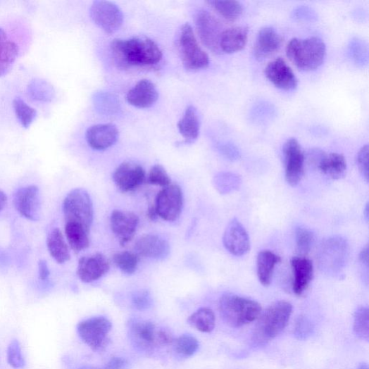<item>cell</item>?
Instances as JSON below:
<instances>
[{
  "mask_svg": "<svg viewBox=\"0 0 369 369\" xmlns=\"http://www.w3.org/2000/svg\"><path fill=\"white\" fill-rule=\"evenodd\" d=\"M312 330L311 323L304 318H301L296 324V334L299 336V338L306 337L311 334Z\"/></svg>",
  "mask_w": 369,
  "mask_h": 369,
  "instance_id": "obj_47",
  "label": "cell"
},
{
  "mask_svg": "<svg viewBox=\"0 0 369 369\" xmlns=\"http://www.w3.org/2000/svg\"><path fill=\"white\" fill-rule=\"evenodd\" d=\"M349 249L347 242L339 237L325 240L318 254L320 268L325 271L334 273L341 271L346 265Z\"/></svg>",
  "mask_w": 369,
  "mask_h": 369,
  "instance_id": "obj_7",
  "label": "cell"
},
{
  "mask_svg": "<svg viewBox=\"0 0 369 369\" xmlns=\"http://www.w3.org/2000/svg\"><path fill=\"white\" fill-rule=\"evenodd\" d=\"M179 46L184 68L196 71L208 67L210 63L208 55L199 46L189 23L183 25L180 29Z\"/></svg>",
  "mask_w": 369,
  "mask_h": 369,
  "instance_id": "obj_6",
  "label": "cell"
},
{
  "mask_svg": "<svg viewBox=\"0 0 369 369\" xmlns=\"http://www.w3.org/2000/svg\"><path fill=\"white\" fill-rule=\"evenodd\" d=\"M80 369H101V368H99L97 367H94V366H84Z\"/></svg>",
  "mask_w": 369,
  "mask_h": 369,
  "instance_id": "obj_56",
  "label": "cell"
},
{
  "mask_svg": "<svg viewBox=\"0 0 369 369\" xmlns=\"http://www.w3.org/2000/svg\"><path fill=\"white\" fill-rule=\"evenodd\" d=\"M175 351L186 357L194 355L199 348L196 338L191 334H182L173 342Z\"/></svg>",
  "mask_w": 369,
  "mask_h": 369,
  "instance_id": "obj_37",
  "label": "cell"
},
{
  "mask_svg": "<svg viewBox=\"0 0 369 369\" xmlns=\"http://www.w3.org/2000/svg\"><path fill=\"white\" fill-rule=\"evenodd\" d=\"M111 328L112 324L107 318L95 317L80 322L77 332L82 341L96 351L104 346Z\"/></svg>",
  "mask_w": 369,
  "mask_h": 369,
  "instance_id": "obj_9",
  "label": "cell"
},
{
  "mask_svg": "<svg viewBox=\"0 0 369 369\" xmlns=\"http://www.w3.org/2000/svg\"><path fill=\"white\" fill-rule=\"evenodd\" d=\"M291 265L294 275L293 292L296 295L301 296L313 280L314 265L310 259L305 257H294Z\"/></svg>",
  "mask_w": 369,
  "mask_h": 369,
  "instance_id": "obj_23",
  "label": "cell"
},
{
  "mask_svg": "<svg viewBox=\"0 0 369 369\" xmlns=\"http://www.w3.org/2000/svg\"><path fill=\"white\" fill-rule=\"evenodd\" d=\"M90 17L107 34H113L124 22V15L120 9L109 1H96L91 6Z\"/></svg>",
  "mask_w": 369,
  "mask_h": 369,
  "instance_id": "obj_12",
  "label": "cell"
},
{
  "mask_svg": "<svg viewBox=\"0 0 369 369\" xmlns=\"http://www.w3.org/2000/svg\"><path fill=\"white\" fill-rule=\"evenodd\" d=\"M139 223V217L133 212L114 210L111 213V228L121 246H125L134 238Z\"/></svg>",
  "mask_w": 369,
  "mask_h": 369,
  "instance_id": "obj_16",
  "label": "cell"
},
{
  "mask_svg": "<svg viewBox=\"0 0 369 369\" xmlns=\"http://www.w3.org/2000/svg\"><path fill=\"white\" fill-rule=\"evenodd\" d=\"M292 18L299 20L316 21L318 19L317 12L308 6H301L296 8L292 12Z\"/></svg>",
  "mask_w": 369,
  "mask_h": 369,
  "instance_id": "obj_44",
  "label": "cell"
},
{
  "mask_svg": "<svg viewBox=\"0 0 369 369\" xmlns=\"http://www.w3.org/2000/svg\"><path fill=\"white\" fill-rule=\"evenodd\" d=\"M8 204V196L2 190H0V211H2Z\"/></svg>",
  "mask_w": 369,
  "mask_h": 369,
  "instance_id": "obj_53",
  "label": "cell"
},
{
  "mask_svg": "<svg viewBox=\"0 0 369 369\" xmlns=\"http://www.w3.org/2000/svg\"><path fill=\"white\" fill-rule=\"evenodd\" d=\"M119 132L111 124L97 125L90 127L86 132L88 145L96 150H105L115 144Z\"/></svg>",
  "mask_w": 369,
  "mask_h": 369,
  "instance_id": "obj_21",
  "label": "cell"
},
{
  "mask_svg": "<svg viewBox=\"0 0 369 369\" xmlns=\"http://www.w3.org/2000/svg\"><path fill=\"white\" fill-rule=\"evenodd\" d=\"M175 339L173 334L168 330L161 329L158 331V346H167L173 344Z\"/></svg>",
  "mask_w": 369,
  "mask_h": 369,
  "instance_id": "obj_50",
  "label": "cell"
},
{
  "mask_svg": "<svg viewBox=\"0 0 369 369\" xmlns=\"http://www.w3.org/2000/svg\"><path fill=\"white\" fill-rule=\"evenodd\" d=\"M356 164L360 173L368 182V146H363L358 152Z\"/></svg>",
  "mask_w": 369,
  "mask_h": 369,
  "instance_id": "obj_45",
  "label": "cell"
},
{
  "mask_svg": "<svg viewBox=\"0 0 369 369\" xmlns=\"http://www.w3.org/2000/svg\"><path fill=\"white\" fill-rule=\"evenodd\" d=\"M296 249L302 256L309 254L315 243V234L310 229L298 227L295 234Z\"/></svg>",
  "mask_w": 369,
  "mask_h": 369,
  "instance_id": "obj_39",
  "label": "cell"
},
{
  "mask_svg": "<svg viewBox=\"0 0 369 369\" xmlns=\"http://www.w3.org/2000/svg\"><path fill=\"white\" fill-rule=\"evenodd\" d=\"M188 323L197 330L209 333L215 327L216 318H215V315L211 309L203 307L189 318Z\"/></svg>",
  "mask_w": 369,
  "mask_h": 369,
  "instance_id": "obj_32",
  "label": "cell"
},
{
  "mask_svg": "<svg viewBox=\"0 0 369 369\" xmlns=\"http://www.w3.org/2000/svg\"><path fill=\"white\" fill-rule=\"evenodd\" d=\"M240 184L238 175L230 173H219L214 178L215 187L223 194H227L237 189Z\"/></svg>",
  "mask_w": 369,
  "mask_h": 369,
  "instance_id": "obj_41",
  "label": "cell"
},
{
  "mask_svg": "<svg viewBox=\"0 0 369 369\" xmlns=\"http://www.w3.org/2000/svg\"><path fill=\"white\" fill-rule=\"evenodd\" d=\"M111 49L118 63L125 67L156 65L163 58L158 45L145 37L114 39Z\"/></svg>",
  "mask_w": 369,
  "mask_h": 369,
  "instance_id": "obj_1",
  "label": "cell"
},
{
  "mask_svg": "<svg viewBox=\"0 0 369 369\" xmlns=\"http://www.w3.org/2000/svg\"><path fill=\"white\" fill-rule=\"evenodd\" d=\"M136 254L146 258L163 260L170 253L169 242L157 234H145L139 237L135 246Z\"/></svg>",
  "mask_w": 369,
  "mask_h": 369,
  "instance_id": "obj_18",
  "label": "cell"
},
{
  "mask_svg": "<svg viewBox=\"0 0 369 369\" xmlns=\"http://www.w3.org/2000/svg\"><path fill=\"white\" fill-rule=\"evenodd\" d=\"M110 270V263L101 254L80 259L77 274L84 283H91L102 278Z\"/></svg>",
  "mask_w": 369,
  "mask_h": 369,
  "instance_id": "obj_19",
  "label": "cell"
},
{
  "mask_svg": "<svg viewBox=\"0 0 369 369\" xmlns=\"http://www.w3.org/2000/svg\"><path fill=\"white\" fill-rule=\"evenodd\" d=\"M131 333L134 340L141 347L149 349L158 346V331L155 324L149 321L137 320L131 325Z\"/></svg>",
  "mask_w": 369,
  "mask_h": 369,
  "instance_id": "obj_24",
  "label": "cell"
},
{
  "mask_svg": "<svg viewBox=\"0 0 369 369\" xmlns=\"http://www.w3.org/2000/svg\"><path fill=\"white\" fill-rule=\"evenodd\" d=\"M127 364V361L125 358L113 357L106 363L104 369H125Z\"/></svg>",
  "mask_w": 369,
  "mask_h": 369,
  "instance_id": "obj_49",
  "label": "cell"
},
{
  "mask_svg": "<svg viewBox=\"0 0 369 369\" xmlns=\"http://www.w3.org/2000/svg\"><path fill=\"white\" fill-rule=\"evenodd\" d=\"M283 39L272 27H264L257 35L254 54L256 58L262 61L278 51L282 45Z\"/></svg>",
  "mask_w": 369,
  "mask_h": 369,
  "instance_id": "obj_20",
  "label": "cell"
},
{
  "mask_svg": "<svg viewBox=\"0 0 369 369\" xmlns=\"http://www.w3.org/2000/svg\"><path fill=\"white\" fill-rule=\"evenodd\" d=\"M285 177L287 183L294 187L301 180L304 173L305 156L299 142L291 138L283 147Z\"/></svg>",
  "mask_w": 369,
  "mask_h": 369,
  "instance_id": "obj_11",
  "label": "cell"
},
{
  "mask_svg": "<svg viewBox=\"0 0 369 369\" xmlns=\"http://www.w3.org/2000/svg\"><path fill=\"white\" fill-rule=\"evenodd\" d=\"M159 97L155 85L148 80H142L127 94L128 103L138 108H148L155 104Z\"/></svg>",
  "mask_w": 369,
  "mask_h": 369,
  "instance_id": "obj_22",
  "label": "cell"
},
{
  "mask_svg": "<svg viewBox=\"0 0 369 369\" xmlns=\"http://www.w3.org/2000/svg\"><path fill=\"white\" fill-rule=\"evenodd\" d=\"M211 7L229 21L238 19L243 13V6L238 1H208Z\"/></svg>",
  "mask_w": 369,
  "mask_h": 369,
  "instance_id": "obj_34",
  "label": "cell"
},
{
  "mask_svg": "<svg viewBox=\"0 0 369 369\" xmlns=\"http://www.w3.org/2000/svg\"><path fill=\"white\" fill-rule=\"evenodd\" d=\"M19 52L17 44L0 28V77L8 74L12 68Z\"/></svg>",
  "mask_w": 369,
  "mask_h": 369,
  "instance_id": "obj_27",
  "label": "cell"
},
{
  "mask_svg": "<svg viewBox=\"0 0 369 369\" xmlns=\"http://www.w3.org/2000/svg\"><path fill=\"white\" fill-rule=\"evenodd\" d=\"M358 369H368V366L366 363H362L361 365H359Z\"/></svg>",
  "mask_w": 369,
  "mask_h": 369,
  "instance_id": "obj_55",
  "label": "cell"
},
{
  "mask_svg": "<svg viewBox=\"0 0 369 369\" xmlns=\"http://www.w3.org/2000/svg\"><path fill=\"white\" fill-rule=\"evenodd\" d=\"M147 215L149 218L153 221L158 217L155 206L149 208Z\"/></svg>",
  "mask_w": 369,
  "mask_h": 369,
  "instance_id": "obj_54",
  "label": "cell"
},
{
  "mask_svg": "<svg viewBox=\"0 0 369 369\" xmlns=\"http://www.w3.org/2000/svg\"><path fill=\"white\" fill-rule=\"evenodd\" d=\"M265 70L267 79L275 87L285 91H292L297 87L298 80L294 73L281 57L270 61Z\"/></svg>",
  "mask_w": 369,
  "mask_h": 369,
  "instance_id": "obj_17",
  "label": "cell"
},
{
  "mask_svg": "<svg viewBox=\"0 0 369 369\" xmlns=\"http://www.w3.org/2000/svg\"><path fill=\"white\" fill-rule=\"evenodd\" d=\"M146 173L144 168L132 162L121 163L114 171L113 179L117 188L128 193L139 188L144 182Z\"/></svg>",
  "mask_w": 369,
  "mask_h": 369,
  "instance_id": "obj_14",
  "label": "cell"
},
{
  "mask_svg": "<svg viewBox=\"0 0 369 369\" xmlns=\"http://www.w3.org/2000/svg\"><path fill=\"white\" fill-rule=\"evenodd\" d=\"M365 218L368 220V204L365 206Z\"/></svg>",
  "mask_w": 369,
  "mask_h": 369,
  "instance_id": "obj_57",
  "label": "cell"
},
{
  "mask_svg": "<svg viewBox=\"0 0 369 369\" xmlns=\"http://www.w3.org/2000/svg\"><path fill=\"white\" fill-rule=\"evenodd\" d=\"M368 307L361 306L354 315V332L360 339L368 342L369 337Z\"/></svg>",
  "mask_w": 369,
  "mask_h": 369,
  "instance_id": "obj_40",
  "label": "cell"
},
{
  "mask_svg": "<svg viewBox=\"0 0 369 369\" xmlns=\"http://www.w3.org/2000/svg\"><path fill=\"white\" fill-rule=\"evenodd\" d=\"M65 223L80 225L90 232L94 210L89 194L82 189L70 192L63 202Z\"/></svg>",
  "mask_w": 369,
  "mask_h": 369,
  "instance_id": "obj_5",
  "label": "cell"
},
{
  "mask_svg": "<svg viewBox=\"0 0 369 369\" xmlns=\"http://www.w3.org/2000/svg\"><path fill=\"white\" fill-rule=\"evenodd\" d=\"M348 55L357 66L363 67L368 63V50L365 42L358 38L353 39L347 50Z\"/></svg>",
  "mask_w": 369,
  "mask_h": 369,
  "instance_id": "obj_35",
  "label": "cell"
},
{
  "mask_svg": "<svg viewBox=\"0 0 369 369\" xmlns=\"http://www.w3.org/2000/svg\"><path fill=\"white\" fill-rule=\"evenodd\" d=\"M15 115L21 125L27 129L32 125L37 116V112L33 108L29 106L20 99H16L13 103Z\"/></svg>",
  "mask_w": 369,
  "mask_h": 369,
  "instance_id": "obj_38",
  "label": "cell"
},
{
  "mask_svg": "<svg viewBox=\"0 0 369 369\" xmlns=\"http://www.w3.org/2000/svg\"><path fill=\"white\" fill-rule=\"evenodd\" d=\"M177 128L187 142L192 143L197 139L200 132V120L194 106H190L187 108L178 122Z\"/></svg>",
  "mask_w": 369,
  "mask_h": 369,
  "instance_id": "obj_28",
  "label": "cell"
},
{
  "mask_svg": "<svg viewBox=\"0 0 369 369\" xmlns=\"http://www.w3.org/2000/svg\"><path fill=\"white\" fill-rule=\"evenodd\" d=\"M359 260L363 265L368 267V245L366 244L365 247L361 251L359 255Z\"/></svg>",
  "mask_w": 369,
  "mask_h": 369,
  "instance_id": "obj_52",
  "label": "cell"
},
{
  "mask_svg": "<svg viewBox=\"0 0 369 369\" xmlns=\"http://www.w3.org/2000/svg\"><path fill=\"white\" fill-rule=\"evenodd\" d=\"M195 20L197 32L203 44L212 52L222 54L220 41L225 30L222 23L205 10L197 12Z\"/></svg>",
  "mask_w": 369,
  "mask_h": 369,
  "instance_id": "obj_8",
  "label": "cell"
},
{
  "mask_svg": "<svg viewBox=\"0 0 369 369\" xmlns=\"http://www.w3.org/2000/svg\"><path fill=\"white\" fill-rule=\"evenodd\" d=\"M223 243L227 251L234 256H243L251 250L249 234L236 218L232 220L227 226Z\"/></svg>",
  "mask_w": 369,
  "mask_h": 369,
  "instance_id": "obj_15",
  "label": "cell"
},
{
  "mask_svg": "<svg viewBox=\"0 0 369 369\" xmlns=\"http://www.w3.org/2000/svg\"><path fill=\"white\" fill-rule=\"evenodd\" d=\"M286 52L292 63L300 70L311 72L324 63L327 49L318 37L293 39L287 44Z\"/></svg>",
  "mask_w": 369,
  "mask_h": 369,
  "instance_id": "obj_3",
  "label": "cell"
},
{
  "mask_svg": "<svg viewBox=\"0 0 369 369\" xmlns=\"http://www.w3.org/2000/svg\"><path fill=\"white\" fill-rule=\"evenodd\" d=\"M219 310L224 321L233 327H240L253 323L258 320L262 313L258 302L231 293L222 296Z\"/></svg>",
  "mask_w": 369,
  "mask_h": 369,
  "instance_id": "obj_4",
  "label": "cell"
},
{
  "mask_svg": "<svg viewBox=\"0 0 369 369\" xmlns=\"http://www.w3.org/2000/svg\"><path fill=\"white\" fill-rule=\"evenodd\" d=\"M249 29L244 26H235L224 30L221 41L222 53L232 54L241 51L247 43Z\"/></svg>",
  "mask_w": 369,
  "mask_h": 369,
  "instance_id": "obj_25",
  "label": "cell"
},
{
  "mask_svg": "<svg viewBox=\"0 0 369 369\" xmlns=\"http://www.w3.org/2000/svg\"><path fill=\"white\" fill-rule=\"evenodd\" d=\"M65 232L70 248L75 252H81L89 247V231L75 224L65 223Z\"/></svg>",
  "mask_w": 369,
  "mask_h": 369,
  "instance_id": "obj_31",
  "label": "cell"
},
{
  "mask_svg": "<svg viewBox=\"0 0 369 369\" xmlns=\"http://www.w3.org/2000/svg\"><path fill=\"white\" fill-rule=\"evenodd\" d=\"M39 279L42 282H46L49 280L50 271L47 262L44 260H41L39 263Z\"/></svg>",
  "mask_w": 369,
  "mask_h": 369,
  "instance_id": "obj_51",
  "label": "cell"
},
{
  "mask_svg": "<svg viewBox=\"0 0 369 369\" xmlns=\"http://www.w3.org/2000/svg\"><path fill=\"white\" fill-rule=\"evenodd\" d=\"M183 194L178 184H170L158 194L155 208L158 216L167 222H175L180 216Z\"/></svg>",
  "mask_w": 369,
  "mask_h": 369,
  "instance_id": "obj_10",
  "label": "cell"
},
{
  "mask_svg": "<svg viewBox=\"0 0 369 369\" xmlns=\"http://www.w3.org/2000/svg\"><path fill=\"white\" fill-rule=\"evenodd\" d=\"M8 361L15 368H20L24 365L25 361L22 354L21 346L17 340L13 341L8 346Z\"/></svg>",
  "mask_w": 369,
  "mask_h": 369,
  "instance_id": "obj_43",
  "label": "cell"
},
{
  "mask_svg": "<svg viewBox=\"0 0 369 369\" xmlns=\"http://www.w3.org/2000/svg\"><path fill=\"white\" fill-rule=\"evenodd\" d=\"M27 94L35 100L49 102L53 99L54 91L47 81L35 79L28 85Z\"/></svg>",
  "mask_w": 369,
  "mask_h": 369,
  "instance_id": "obj_33",
  "label": "cell"
},
{
  "mask_svg": "<svg viewBox=\"0 0 369 369\" xmlns=\"http://www.w3.org/2000/svg\"><path fill=\"white\" fill-rule=\"evenodd\" d=\"M113 261L123 273L132 275L137 269L139 257L136 254L124 251L115 254Z\"/></svg>",
  "mask_w": 369,
  "mask_h": 369,
  "instance_id": "obj_36",
  "label": "cell"
},
{
  "mask_svg": "<svg viewBox=\"0 0 369 369\" xmlns=\"http://www.w3.org/2000/svg\"><path fill=\"white\" fill-rule=\"evenodd\" d=\"M323 174L334 179H341L345 176L347 169V163L345 157L341 154L325 153L317 167Z\"/></svg>",
  "mask_w": 369,
  "mask_h": 369,
  "instance_id": "obj_29",
  "label": "cell"
},
{
  "mask_svg": "<svg viewBox=\"0 0 369 369\" xmlns=\"http://www.w3.org/2000/svg\"><path fill=\"white\" fill-rule=\"evenodd\" d=\"M220 150L225 156L230 160H237L239 153L237 149L232 144H223L220 146Z\"/></svg>",
  "mask_w": 369,
  "mask_h": 369,
  "instance_id": "obj_48",
  "label": "cell"
},
{
  "mask_svg": "<svg viewBox=\"0 0 369 369\" xmlns=\"http://www.w3.org/2000/svg\"><path fill=\"white\" fill-rule=\"evenodd\" d=\"M293 311L292 305L286 301L273 303L261 313L253 333V341L258 346L267 344L287 326Z\"/></svg>",
  "mask_w": 369,
  "mask_h": 369,
  "instance_id": "obj_2",
  "label": "cell"
},
{
  "mask_svg": "<svg viewBox=\"0 0 369 369\" xmlns=\"http://www.w3.org/2000/svg\"><path fill=\"white\" fill-rule=\"evenodd\" d=\"M148 181L154 186L165 188L170 186L171 179L165 169L161 165H154L149 173Z\"/></svg>",
  "mask_w": 369,
  "mask_h": 369,
  "instance_id": "obj_42",
  "label": "cell"
},
{
  "mask_svg": "<svg viewBox=\"0 0 369 369\" xmlns=\"http://www.w3.org/2000/svg\"><path fill=\"white\" fill-rule=\"evenodd\" d=\"M14 206L23 218L32 222L39 221L42 210L39 187L27 186L18 189L14 196Z\"/></svg>",
  "mask_w": 369,
  "mask_h": 369,
  "instance_id": "obj_13",
  "label": "cell"
},
{
  "mask_svg": "<svg viewBox=\"0 0 369 369\" xmlns=\"http://www.w3.org/2000/svg\"><path fill=\"white\" fill-rule=\"evenodd\" d=\"M282 258L270 251L260 252L257 257V274L259 282L264 287H268L272 280L275 267L280 263Z\"/></svg>",
  "mask_w": 369,
  "mask_h": 369,
  "instance_id": "obj_30",
  "label": "cell"
},
{
  "mask_svg": "<svg viewBox=\"0 0 369 369\" xmlns=\"http://www.w3.org/2000/svg\"><path fill=\"white\" fill-rule=\"evenodd\" d=\"M47 249L54 261L63 264L70 260V252L63 232L58 228L53 229L47 237Z\"/></svg>",
  "mask_w": 369,
  "mask_h": 369,
  "instance_id": "obj_26",
  "label": "cell"
},
{
  "mask_svg": "<svg viewBox=\"0 0 369 369\" xmlns=\"http://www.w3.org/2000/svg\"><path fill=\"white\" fill-rule=\"evenodd\" d=\"M132 302L137 310H147L151 305L150 294L147 291L137 292L132 297Z\"/></svg>",
  "mask_w": 369,
  "mask_h": 369,
  "instance_id": "obj_46",
  "label": "cell"
}]
</instances>
